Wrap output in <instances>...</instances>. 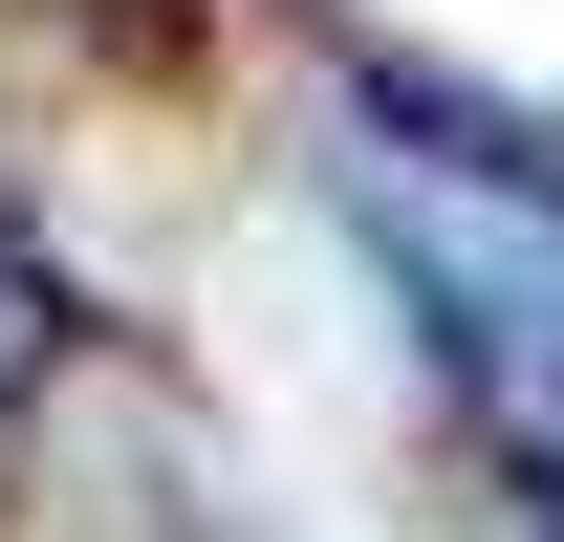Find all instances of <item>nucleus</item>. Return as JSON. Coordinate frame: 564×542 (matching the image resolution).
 Listing matches in <instances>:
<instances>
[{
  "mask_svg": "<svg viewBox=\"0 0 564 542\" xmlns=\"http://www.w3.org/2000/svg\"><path fill=\"white\" fill-rule=\"evenodd\" d=\"M326 174H348V239L413 282L434 369L564 477V131L543 109H478L434 66H348Z\"/></svg>",
  "mask_w": 564,
  "mask_h": 542,
  "instance_id": "nucleus-1",
  "label": "nucleus"
},
{
  "mask_svg": "<svg viewBox=\"0 0 564 542\" xmlns=\"http://www.w3.org/2000/svg\"><path fill=\"white\" fill-rule=\"evenodd\" d=\"M44 369H66V282H44V261H22V239H0V412L44 391Z\"/></svg>",
  "mask_w": 564,
  "mask_h": 542,
  "instance_id": "nucleus-2",
  "label": "nucleus"
}]
</instances>
